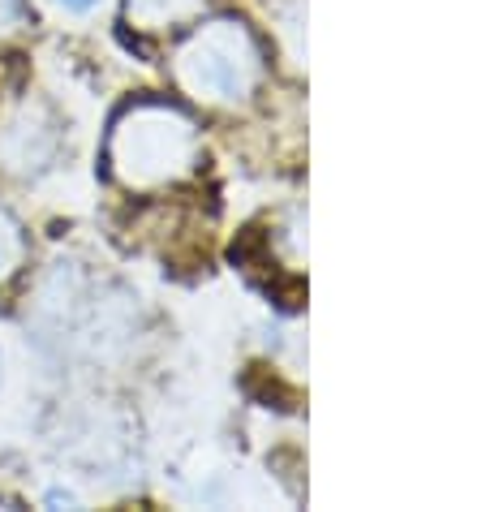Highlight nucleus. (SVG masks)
Masks as SVG:
<instances>
[{"instance_id": "f257e3e1", "label": "nucleus", "mask_w": 486, "mask_h": 512, "mask_svg": "<svg viewBox=\"0 0 486 512\" xmlns=\"http://www.w3.org/2000/svg\"><path fill=\"white\" fill-rule=\"evenodd\" d=\"M108 173L134 194H155L185 181L203 164L198 121L168 99H134L108 130Z\"/></svg>"}, {"instance_id": "f03ea898", "label": "nucleus", "mask_w": 486, "mask_h": 512, "mask_svg": "<svg viewBox=\"0 0 486 512\" xmlns=\"http://www.w3.org/2000/svg\"><path fill=\"white\" fill-rule=\"evenodd\" d=\"M173 78L181 95L198 99V104L237 108L263 87L267 52L241 18H211L177 44Z\"/></svg>"}, {"instance_id": "7ed1b4c3", "label": "nucleus", "mask_w": 486, "mask_h": 512, "mask_svg": "<svg viewBox=\"0 0 486 512\" xmlns=\"http://www.w3.org/2000/svg\"><path fill=\"white\" fill-rule=\"evenodd\" d=\"M56 147H61V130L44 104L22 99L0 112V168L31 177L56 160Z\"/></svg>"}, {"instance_id": "20e7f679", "label": "nucleus", "mask_w": 486, "mask_h": 512, "mask_svg": "<svg viewBox=\"0 0 486 512\" xmlns=\"http://www.w3.org/2000/svg\"><path fill=\"white\" fill-rule=\"evenodd\" d=\"M207 0H125V18L142 35H164L181 31L203 13Z\"/></svg>"}, {"instance_id": "39448f33", "label": "nucleus", "mask_w": 486, "mask_h": 512, "mask_svg": "<svg viewBox=\"0 0 486 512\" xmlns=\"http://www.w3.org/2000/svg\"><path fill=\"white\" fill-rule=\"evenodd\" d=\"M26 259V237H22V224L0 207V284H5L13 272L22 267Z\"/></svg>"}, {"instance_id": "423d86ee", "label": "nucleus", "mask_w": 486, "mask_h": 512, "mask_svg": "<svg viewBox=\"0 0 486 512\" xmlns=\"http://www.w3.org/2000/svg\"><path fill=\"white\" fill-rule=\"evenodd\" d=\"M26 22H31V9H26V0H0V35L22 31Z\"/></svg>"}, {"instance_id": "0eeeda50", "label": "nucleus", "mask_w": 486, "mask_h": 512, "mask_svg": "<svg viewBox=\"0 0 486 512\" xmlns=\"http://www.w3.org/2000/svg\"><path fill=\"white\" fill-rule=\"evenodd\" d=\"M61 5H65V9H74V13H87V9L99 5V0H61Z\"/></svg>"}]
</instances>
